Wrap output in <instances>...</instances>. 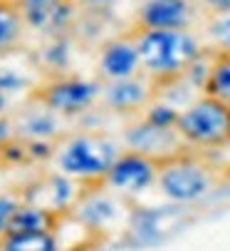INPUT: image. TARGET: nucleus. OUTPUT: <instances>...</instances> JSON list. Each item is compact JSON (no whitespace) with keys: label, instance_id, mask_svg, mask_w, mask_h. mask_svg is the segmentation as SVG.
Returning <instances> with one entry per match:
<instances>
[{"label":"nucleus","instance_id":"4be33fe9","mask_svg":"<svg viewBox=\"0 0 230 251\" xmlns=\"http://www.w3.org/2000/svg\"><path fill=\"white\" fill-rule=\"evenodd\" d=\"M69 3L80 10V13H94V15H102L111 8H117L122 0H69Z\"/></svg>","mask_w":230,"mask_h":251},{"label":"nucleus","instance_id":"f257e3e1","mask_svg":"<svg viewBox=\"0 0 230 251\" xmlns=\"http://www.w3.org/2000/svg\"><path fill=\"white\" fill-rule=\"evenodd\" d=\"M141 57V73L156 85L183 77L193 60L206 50L203 38L193 27L186 30H139L131 27Z\"/></svg>","mask_w":230,"mask_h":251},{"label":"nucleus","instance_id":"f03ea898","mask_svg":"<svg viewBox=\"0 0 230 251\" xmlns=\"http://www.w3.org/2000/svg\"><path fill=\"white\" fill-rule=\"evenodd\" d=\"M119 152L122 147L102 132H67L55 142L50 162L82 187H94L102 184Z\"/></svg>","mask_w":230,"mask_h":251},{"label":"nucleus","instance_id":"6ab92c4d","mask_svg":"<svg viewBox=\"0 0 230 251\" xmlns=\"http://www.w3.org/2000/svg\"><path fill=\"white\" fill-rule=\"evenodd\" d=\"M203 45L213 52H230V13L206 15Z\"/></svg>","mask_w":230,"mask_h":251},{"label":"nucleus","instance_id":"6e6552de","mask_svg":"<svg viewBox=\"0 0 230 251\" xmlns=\"http://www.w3.org/2000/svg\"><path fill=\"white\" fill-rule=\"evenodd\" d=\"M153 95H156V82L139 73L131 77L102 82L99 104L117 117H139L153 100Z\"/></svg>","mask_w":230,"mask_h":251},{"label":"nucleus","instance_id":"9d476101","mask_svg":"<svg viewBox=\"0 0 230 251\" xmlns=\"http://www.w3.org/2000/svg\"><path fill=\"white\" fill-rule=\"evenodd\" d=\"M15 5L25 20L27 32H35L40 38L72 32L80 18V10L69 0H18Z\"/></svg>","mask_w":230,"mask_h":251},{"label":"nucleus","instance_id":"393cba45","mask_svg":"<svg viewBox=\"0 0 230 251\" xmlns=\"http://www.w3.org/2000/svg\"><path fill=\"white\" fill-rule=\"evenodd\" d=\"M8 3H18V0H8Z\"/></svg>","mask_w":230,"mask_h":251},{"label":"nucleus","instance_id":"4468645a","mask_svg":"<svg viewBox=\"0 0 230 251\" xmlns=\"http://www.w3.org/2000/svg\"><path fill=\"white\" fill-rule=\"evenodd\" d=\"M35 67L42 77L62 75L72 70V32L42 38L40 48L35 50Z\"/></svg>","mask_w":230,"mask_h":251},{"label":"nucleus","instance_id":"f8f14e48","mask_svg":"<svg viewBox=\"0 0 230 251\" xmlns=\"http://www.w3.org/2000/svg\"><path fill=\"white\" fill-rule=\"evenodd\" d=\"M13 127L15 137L27 139V142H57L62 134H67V127L60 115L47 110L45 104L32 100L30 95L25 97L22 104H18L13 110Z\"/></svg>","mask_w":230,"mask_h":251},{"label":"nucleus","instance_id":"39448f33","mask_svg":"<svg viewBox=\"0 0 230 251\" xmlns=\"http://www.w3.org/2000/svg\"><path fill=\"white\" fill-rule=\"evenodd\" d=\"M99 92H102L99 77H84L69 70V73L62 75H50L37 80L30 97L69 122L92 112L99 104Z\"/></svg>","mask_w":230,"mask_h":251},{"label":"nucleus","instance_id":"dca6fc26","mask_svg":"<svg viewBox=\"0 0 230 251\" xmlns=\"http://www.w3.org/2000/svg\"><path fill=\"white\" fill-rule=\"evenodd\" d=\"M25 35H27V27L18 5L8 3V0H0V60L22 50Z\"/></svg>","mask_w":230,"mask_h":251},{"label":"nucleus","instance_id":"0eeeda50","mask_svg":"<svg viewBox=\"0 0 230 251\" xmlns=\"http://www.w3.org/2000/svg\"><path fill=\"white\" fill-rule=\"evenodd\" d=\"M80 194H82V184L69 179L67 174L57 172V169L32 179L30 184H25L18 192L20 201L42 206V209L57 214V217H69L77 199H80Z\"/></svg>","mask_w":230,"mask_h":251},{"label":"nucleus","instance_id":"423d86ee","mask_svg":"<svg viewBox=\"0 0 230 251\" xmlns=\"http://www.w3.org/2000/svg\"><path fill=\"white\" fill-rule=\"evenodd\" d=\"M156 174H159V162L153 157L122 147L117 159L111 162L109 172L104 174L102 184L109 192L129 201V199H139L141 194L156 187Z\"/></svg>","mask_w":230,"mask_h":251},{"label":"nucleus","instance_id":"7ed1b4c3","mask_svg":"<svg viewBox=\"0 0 230 251\" xmlns=\"http://www.w3.org/2000/svg\"><path fill=\"white\" fill-rule=\"evenodd\" d=\"M218 187V172L215 167L193 154V152H178L159 162L156 174V189L164 199L173 204H193L206 199Z\"/></svg>","mask_w":230,"mask_h":251},{"label":"nucleus","instance_id":"20e7f679","mask_svg":"<svg viewBox=\"0 0 230 251\" xmlns=\"http://www.w3.org/2000/svg\"><path fill=\"white\" fill-rule=\"evenodd\" d=\"M176 132L188 150H218L230 142V107L206 92L190 100L176 120Z\"/></svg>","mask_w":230,"mask_h":251},{"label":"nucleus","instance_id":"412c9836","mask_svg":"<svg viewBox=\"0 0 230 251\" xmlns=\"http://www.w3.org/2000/svg\"><path fill=\"white\" fill-rule=\"evenodd\" d=\"M20 204L18 194H0V236H3L10 229V219Z\"/></svg>","mask_w":230,"mask_h":251},{"label":"nucleus","instance_id":"f3484780","mask_svg":"<svg viewBox=\"0 0 230 251\" xmlns=\"http://www.w3.org/2000/svg\"><path fill=\"white\" fill-rule=\"evenodd\" d=\"M64 219L67 217H57V214H52L42 206L20 201L15 214H13V219H10V229H60V224Z\"/></svg>","mask_w":230,"mask_h":251},{"label":"nucleus","instance_id":"2eb2a0df","mask_svg":"<svg viewBox=\"0 0 230 251\" xmlns=\"http://www.w3.org/2000/svg\"><path fill=\"white\" fill-rule=\"evenodd\" d=\"M60 229H10L0 236V251H55Z\"/></svg>","mask_w":230,"mask_h":251},{"label":"nucleus","instance_id":"5701e85b","mask_svg":"<svg viewBox=\"0 0 230 251\" xmlns=\"http://www.w3.org/2000/svg\"><path fill=\"white\" fill-rule=\"evenodd\" d=\"M203 18L206 15H220V13H230V0H196Z\"/></svg>","mask_w":230,"mask_h":251},{"label":"nucleus","instance_id":"9b49d317","mask_svg":"<svg viewBox=\"0 0 230 251\" xmlns=\"http://www.w3.org/2000/svg\"><path fill=\"white\" fill-rule=\"evenodd\" d=\"M139 73H141V57L131 30L117 35V38H109L99 45L94 60V77L106 82V80L131 77Z\"/></svg>","mask_w":230,"mask_h":251},{"label":"nucleus","instance_id":"1a4fd4ad","mask_svg":"<svg viewBox=\"0 0 230 251\" xmlns=\"http://www.w3.org/2000/svg\"><path fill=\"white\" fill-rule=\"evenodd\" d=\"M196 0H139L134 25L139 30H186L201 20Z\"/></svg>","mask_w":230,"mask_h":251},{"label":"nucleus","instance_id":"ddd939ff","mask_svg":"<svg viewBox=\"0 0 230 251\" xmlns=\"http://www.w3.org/2000/svg\"><path fill=\"white\" fill-rule=\"evenodd\" d=\"M124 147L126 150H134V152H141L146 157H153L156 162L166 159V157H173L186 147V142L181 139V134L176 129H164V127H156L146 122L144 117L134 120L126 129H124Z\"/></svg>","mask_w":230,"mask_h":251},{"label":"nucleus","instance_id":"aec40b11","mask_svg":"<svg viewBox=\"0 0 230 251\" xmlns=\"http://www.w3.org/2000/svg\"><path fill=\"white\" fill-rule=\"evenodd\" d=\"M178 112H181L178 107H173L171 102H166V100H161V97L153 95V100L148 102V107H146L139 117H144L146 122L156 125V127H164V129H176Z\"/></svg>","mask_w":230,"mask_h":251},{"label":"nucleus","instance_id":"b1692460","mask_svg":"<svg viewBox=\"0 0 230 251\" xmlns=\"http://www.w3.org/2000/svg\"><path fill=\"white\" fill-rule=\"evenodd\" d=\"M15 137V127H13V117L10 115H0V152H3L10 139Z\"/></svg>","mask_w":230,"mask_h":251},{"label":"nucleus","instance_id":"a211bd4d","mask_svg":"<svg viewBox=\"0 0 230 251\" xmlns=\"http://www.w3.org/2000/svg\"><path fill=\"white\" fill-rule=\"evenodd\" d=\"M203 92L230 107V52H213Z\"/></svg>","mask_w":230,"mask_h":251}]
</instances>
